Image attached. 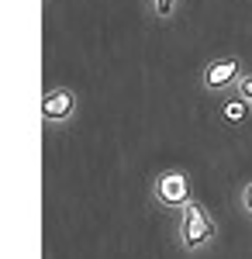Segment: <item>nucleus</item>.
Masks as SVG:
<instances>
[{"label": "nucleus", "instance_id": "nucleus-6", "mask_svg": "<svg viewBox=\"0 0 252 259\" xmlns=\"http://www.w3.org/2000/svg\"><path fill=\"white\" fill-rule=\"evenodd\" d=\"M238 207H242V211H245V214L252 218V180L238 187Z\"/></svg>", "mask_w": 252, "mask_h": 259}, {"label": "nucleus", "instance_id": "nucleus-8", "mask_svg": "<svg viewBox=\"0 0 252 259\" xmlns=\"http://www.w3.org/2000/svg\"><path fill=\"white\" fill-rule=\"evenodd\" d=\"M235 94H238V97H245V100H249V107H252V73H245L242 80L235 83Z\"/></svg>", "mask_w": 252, "mask_h": 259}, {"label": "nucleus", "instance_id": "nucleus-2", "mask_svg": "<svg viewBox=\"0 0 252 259\" xmlns=\"http://www.w3.org/2000/svg\"><path fill=\"white\" fill-rule=\"evenodd\" d=\"M149 194H152V204L162 207V211H183L190 200H194V183H190V173L180 169V166H166L159 169L149 183Z\"/></svg>", "mask_w": 252, "mask_h": 259}, {"label": "nucleus", "instance_id": "nucleus-5", "mask_svg": "<svg viewBox=\"0 0 252 259\" xmlns=\"http://www.w3.org/2000/svg\"><path fill=\"white\" fill-rule=\"evenodd\" d=\"M218 118L225 121L228 128H242L245 121L252 118V107L245 97H238L235 90H228V94H221V100H218Z\"/></svg>", "mask_w": 252, "mask_h": 259}, {"label": "nucleus", "instance_id": "nucleus-7", "mask_svg": "<svg viewBox=\"0 0 252 259\" xmlns=\"http://www.w3.org/2000/svg\"><path fill=\"white\" fill-rule=\"evenodd\" d=\"M152 7H155V18L170 21V18H173V11H176V0H152Z\"/></svg>", "mask_w": 252, "mask_h": 259}, {"label": "nucleus", "instance_id": "nucleus-3", "mask_svg": "<svg viewBox=\"0 0 252 259\" xmlns=\"http://www.w3.org/2000/svg\"><path fill=\"white\" fill-rule=\"evenodd\" d=\"M245 76V62H242V56H235V52H228V56H218V59H211L204 69H200V87L207 90V94H228V90H235V83Z\"/></svg>", "mask_w": 252, "mask_h": 259}, {"label": "nucleus", "instance_id": "nucleus-1", "mask_svg": "<svg viewBox=\"0 0 252 259\" xmlns=\"http://www.w3.org/2000/svg\"><path fill=\"white\" fill-rule=\"evenodd\" d=\"M214 242H218V221L207 211V204L194 197L176 218V245L187 256H200V252L214 249Z\"/></svg>", "mask_w": 252, "mask_h": 259}, {"label": "nucleus", "instance_id": "nucleus-4", "mask_svg": "<svg viewBox=\"0 0 252 259\" xmlns=\"http://www.w3.org/2000/svg\"><path fill=\"white\" fill-rule=\"evenodd\" d=\"M76 118V94L69 87H49L41 94V121L52 124H69Z\"/></svg>", "mask_w": 252, "mask_h": 259}]
</instances>
